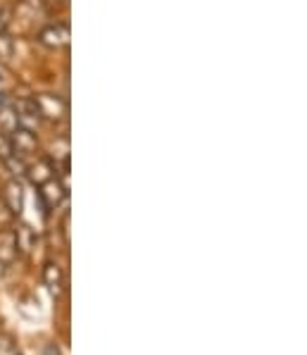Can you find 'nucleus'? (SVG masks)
I'll list each match as a JSON object with an SVG mask.
<instances>
[{
    "label": "nucleus",
    "mask_w": 307,
    "mask_h": 355,
    "mask_svg": "<svg viewBox=\"0 0 307 355\" xmlns=\"http://www.w3.org/2000/svg\"><path fill=\"white\" fill-rule=\"evenodd\" d=\"M36 41L48 51H64L72 41V29L67 21H46L36 31Z\"/></svg>",
    "instance_id": "1"
},
{
    "label": "nucleus",
    "mask_w": 307,
    "mask_h": 355,
    "mask_svg": "<svg viewBox=\"0 0 307 355\" xmlns=\"http://www.w3.org/2000/svg\"><path fill=\"white\" fill-rule=\"evenodd\" d=\"M48 17V5L46 0H17V8H15L12 19H19L26 24H31V29H41L46 24Z\"/></svg>",
    "instance_id": "2"
},
{
    "label": "nucleus",
    "mask_w": 307,
    "mask_h": 355,
    "mask_svg": "<svg viewBox=\"0 0 307 355\" xmlns=\"http://www.w3.org/2000/svg\"><path fill=\"white\" fill-rule=\"evenodd\" d=\"M34 101L43 122H62V119H67V101L64 98L55 94H38L34 96Z\"/></svg>",
    "instance_id": "3"
},
{
    "label": "nucleus",
    "mask_w": 307,
    "mask_h": 355,
    "mask_svg": "<svg viewBox=\"0 0 307 355\" xmlns=\"http://www.w3.org/2000/svg\"><path fill=\"white\" fill-rule=\"evenodd\" d=\"M67 191H69L67 184L60 177H53V179H48L46 184H41V187H38V198H41V203H43V210L46 212L58 210V207L67 200Z\"/></svg>",
    "instance_id": "4"
},
{
    "label": "nucleus",
    "mask_w": 307,
    "mask_h": 355,
    "mask_svg": "<svg viewBox=\"0 0 307 355\" xmlns=\"http://www.w3.org/2000/svg\"><path fill=\"white\" fill-rule=\"evenodd\" d=\"M8 136H10V144H12V153L17 157H21V160H29L31 155H36L38 141H36V134L31 129L15 127Z\"/></svg>",
    "instance_id": "5"
},
{
    "label": "nucleus",
    "mask_w": 307,
    "mask_h": 355,
    "mask_svg": "<svg viewBox=\"0 0 307 355\" xmlns=\"http://www.w3.org/2000/svg\"><path fill=\"white\" fill-rule=\"evenodd\" d=\"M24 177H29L34 187H41V184H46L48 179L58 177V165H55L51 157L36 155L34 160H26V172H24Z\"/></svg>",
    "instance_id": "6"
},
{
    "label": "nucleus",
    "mask_w": 307,
    "mask_h": 355,
    "mask_svg": "<svg viewBox=\"0 0 307 355\" xmlns=\"http://www.w3.org/2000/svg\"><path fill=\"white\" fill-rule=\"evenodd\" d=\"M12 110H15V117H17V127H24V129L34 131L38 124L43 122L34 98H19V101H15Z\"/></svg>",
    "instance_id": "7"
},
{
    "label": "nucleus",
    "mask_w": 307,
    "mask_h": 355,
    "mask_svg": "<svg viewBox=\"0 0 307 355\" xmlns=\"http://www.w3.org/2000/svg\"><path fill=\"white\" fill-rule=\"evenodd\" d=\"M3 203L12 215H19L21 207H24V187L19 184V179L8 182V187L3 191Z\"/></svg>",
    "instance_id": "8"
},
{
    "label": "nucleus",
    "mask_w": 307,
    "mask_h": 355,
    "mask_svg": "<svg viewBox=\"0 0 307 355\" xmlns=\"http://www.w3.org/2000/svg\"><path fill=\"white\" fill-rule=\"evenodd\" d=\"M43 282H46V286L53 293H60L64 286V270L58 262H46V267H43Z\"/></svg>",
    "instance_id": "9"
},
{
    "label": "nucleus",
    "mask_w": 307,
    "mask_h": 355,
    "mask_svg": "<svg viewBox=\"0 0 307 355\" xmlns=\"http://www.w3.org/2000/svg\"><path fill=\"white\" fill-rule=\"evenodd\" d=\"M17 255H19V250H17V243H15V234L3 232L0 234V262H3V265H10Z\"/></svg>",
    "instance_id": "10"
},
{
    "label": "nucleus",
    "mask_w": 307,
    "mask_h": 355,
    "mask_svg": "<svg viewBox=\"0 0 307 355\" xmlns=\"http://www.w3.org/2000/svg\"><path fill=\"white\" fill-rule=\"evenodd\" d=\"M12 234H15V243H17V250H19V253H29L31 245L36 243V234L31 232V227L19 225L17 229H12Z\"/></svg>",
    "instance_id": "11"
},
{
    "label": "nucleus",
    "mask_w": 307,
    "mask_h": 355,
    "mask_svg": "<svg viewBox=\"0 0 307 355\" xmlns=\"http://www.w3.org/2000/svg\"><path fill=\"white\" fill-rule=\"evenodd\" d=\"M10 55H12V38L5 31V34H0V58L8 60Z\"/></svg>",
    "instance_id": "12"
},
{
    "label": "nucleus",
    "mask_w": 307,
    "mask_h": 355,
    "mask_svg": "<svg viewBox=\"0 0 307 355\" xmlns=\"http://www.w3.org/2000/svg\"><path fill=\"white\" fill-rule=\"evenodd\" d=\"M8 26H10V17L3 12V10H0V34H5V31H8Z\"/></svg>",
    "instance_id": "13"
},
{
    "label": "nucleus",
    "mask_w": 307,
    "mask_h": 355,
    "mask_svg": "<svg viewBox=\"0 0 307 355\" xmlns=\"http://www.w3.org/2000/svg\"><path fill=\"white\" fill-rule=\"evenodd\" d=\"M46 355H60V353H58V348H55V346H48L46 348Z\"/></svg>",
    "instance_id": "14"
},
{
    "label": "nucleus",
    "mask_w": 307,
    "mask_h": 355,
    "mask_svg": "<svg viewBox=\"0 0 307 355\" xmlns=\"http://www.w3.org/2000/svg\"><path fill=\"white\" fill-rule=\"evenodd\" d=\"M62 3H67V0H62Z\"/></svg>",
    "instance_id": "15"
}]
</instances>
